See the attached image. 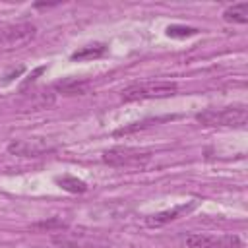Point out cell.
Segmentation results:
<instances>
[{"label":"cell","mask_w":248,"mask_h":248,"mask_svg":"<svg viewBox=\"0 0 248 248\" xmlns=\"http://www.w3.org/2000/svg\"><path fill=\"white\" fill-rule=\"evenodd\" d=\"M196 120L203 126H221V128H242L248 120V110L244 105L225 107V108H207L196 114Z\"/></svg>","instance_id":"1"},{"label":"cell","mask_w":248,"mask_h":248,"mask_svg":"<svg viewBox=\"0 0 248 248\" xmlns=\"http://www.w3.org/2000/svg\"><path fill=\"white\" fill-rule=\"evenodd\" d=\"M176 83L172 81H143V83H134L122 89L120 97L122 101H143V99H165L176 95Z\"/></svg>","instance_id":"2"},{"label":"cell","mask_w":248,"mask_h":248,"mask_svg":"<svg viewBox=\"0 0 248 248\" xmlns=\"http://www.w3.org/2000/svg\"><path fill=\"white\" fill-rule=\"evenodd\" d=\"M151 159V153L138 147H112L103 153V163L116 169H136L143 167Z\"/></svg>","instance_id":"3"},{"label":"cell","mask_w":248,"mask_h":248,"mask_svg":"<svg viewBox=\"0 0 248 248\" xmlns=\"http://www.w3.org/2000/svg\"><path fill=\"white\" fill-rule=\"evenodd\" d=\"M37 35V27L33 23H14L0 29V52H10L23 48Z\"/></svg>","instance_id":"4"},{"label":"cell","mask_w":248,"mask_h":248,"mask_svg":"<svg viewBox=\"0 0 248 248\" xmlns=\"http://www.w3.org/2000/svg\"><path fill=\"white\" fill-rule=\"evenodd\" d=\"M188 248H240L242 242L236 234H190Z\"/></svg>","instance_id":"5"},{"label":"cell","mask_w":248,"mask_h":248,"mask_svg":"<svg viewBox=\"0 0 248 248\" xmlns=\"http://www.w3.org/2000/svg\"><path fill=\"white\" fill-rule=\"evenodd\" d=\"M52 149V145L48 141H45V138H29V140H14L8 145V151L14 155H21V157H41L45 153H48Z\"/></svg>","instance_id":"6"},{"label":"cell","mask_w":248,"mask_h":248,"mask_svg":"<svg viewBox=\"0 0 248 248\" xmlns=\"http://www.w3.org/2000/svg\"><path fill=\"white\" fill-rule=\"evenodd\" d=\"M194 207H196V202H188V203L176 205V207H172V209H167V211H161V213L149 215V217L145 219V223H147L149 227H163V225H167L169 221H172V219H176V217H180V215H184V213L192 211Z\"/></svg>","instance_id":"7"},{"label":"cell","mask_w":248,"mask_h":248,"mask_svg":"<svg viewBox=\"0 0 248 248\" xmlns=\"http://www.w3.org/2000/svg\"><path fill=\"white\" fill-rule=\"evenodd\" d=\"M107 50H108V46H107V45H103V43H93V45H85V46L78 48L76 52H72V56H70V58H72L74 62L97 60V58L105 56V54H107Z\"/></svg>","instance_id":"8"},{"label":"cell","mask_w":248,"mask_h":248,"mask_svg":"<svg viewBox=\"0 0 248 248\" xmlns=\"http://www.w3.org/2000/svg\"><path fill=\"white\" fill-rule=\"evenodd\" d=\"M223 19L229 23H248V2L234 4L223 12Z\"/></svg>","instance_id":"9"},{"label":"cell","mask_w":248,"mask_h":248,"mask_svg":"<svg viewBox=\"0 0 248 248\" xmlns=\"http://www.w3.org/2000/svg\"><path fill=\"white\" fill-rule=\"evenodd\" d=\"M56 89L64 95H83L89 89V83L81 79H64L56 85Z\"/></svg>","instance_id":"10"},{"label":"cell","mask_w":248,"mask_h":248,"mask_svg":"<svg viewBox=\"0 0 248 248\" xmlns=\"http://www.w3.org/2000/svg\"><path fill=\"white\" fill-rule=\"evenodd\" d=\"M56 184L66 190V192H72V194H83L87 190V184L76 176H70V174H64V176H58L56 178Z\"/></svg>","instance_id":"11"},{"label":"cell","mask_w":248,"mask_h":248,"mask_svg":"<svg viewBox=\"0 0 248 248\" xmlns=\"http://www.w3.org/2000/svg\"><path fill=\"white\" fill-rule=\"evenodd\" d=\"M198 33V29L196 27H186V25H169L167 27V35L169 37H192V35H196Z\"/></svg>","instance_id":"12"}]
</instances>
